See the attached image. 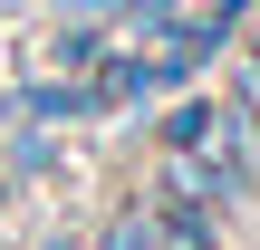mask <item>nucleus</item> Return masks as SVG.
I'll return each instance as SVG.
<instances>
[{
	"label": "nucleus",
	"mask_w": 260,
	"mask_h": 250,
	"mask_svg": "<svg viewBox=\"0 0 260 250\" xmlns=\"http://www.w3.org/2000/svg\"><path fill=\"white\" fill-rule=\"evenodd\" d=\"M251 96H260V58H251Z\"/></svg>",
	"instance_id": "f257e3e1"
}]
</instances>
